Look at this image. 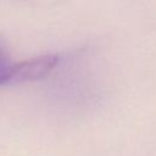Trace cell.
Returning <instances> with one entry per match:
<instances>
[{"instance_id": "1", "label": "cell", "mask_w": 156, "mask_h": 156, "mask_svg": "<svg viewBox=\"0 0 156 156\" xmlns=\"http://www.w3.org/2000/svg\"><path fill=\"white\" fill-rule=\"evenodd\" d=\"M57 63V55H41L22 62L13 63L7 84L43 79L56 67Z\"/></svg>"}, {"instance_id": "2", "label": "cell", "mask_w": 156, "mask_h": 156, "mask_svg": "<svg viewBox=\"0 0 156 156\" xmlns=\"http://www.w3.org/2000/svg\"><path fill=\"white\" fill-rule=\"evenodd\" d=\"M12 67H13V62L11 61V57L4 43L0 40V85L9 83Z\"/></svg>"}]
</instances>
